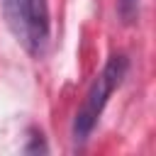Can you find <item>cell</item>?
Returning <instances> with one entry per match:
<instances>
[{"label": "cell", "instance_id": "2", "mask_svg": "<svg viewBox=\"0 0 156 156\" xmlns=\"http://www.w3.org/2000/svg\"><path fill=\"white\" fill-rule=\"evenodd\" d=\"M0 15L12 34L32 58H41L51 41L49 0H0Z\"/></svg>", "mask_w": 156, "mask_h": 156}, {"label": "cell", "instance_id": "1", "mask_svg": "<svg viewBox=\"0 0 156 156\" xmlns=\"http://www.w3.org/2000/svg\"><path fill=\"white\" fill-rule=\"evenodd\" d=\"M127 71H129V58L124 54L117 51V54L107 56L100 73L93 78L90 88L85 90V98H83L80 107L76 110V117H73V124H71V136H73L76 144H85L90 139V134L95 132L110 98L124 83Z\"/></svg>", "mask_w": 156, "mask_h": 156}, {"label": "cell", "instance_id": "3", "mask_svg": "<svg viewBox=\"0 0 156 156\" xmlns=\"http://www.w3.org/2000/svg\"><path fill=\"white\" fill-rule=\"evenodd\" d=\"M22 151L24 154H46L49 144H46V139H44V134L39 129H32L29 136H27V144L22 146Z\"/></svg>", "mask_w": 156, "mask_h": 156}, {"label": "cell", "instance_id": "4", "mask_svg": "<svg viewBox=\"0 0 156 156\" xmlns=\"http://www.w3.org/2000/svg\"><path fill=\"white\" fill-rule=\"evenodd\" d=\"M117 12L122 22H134V17L139 15V0H117Z\"/></svg>", "mask_w": 156, "mask_h": 156}]
</instances>
